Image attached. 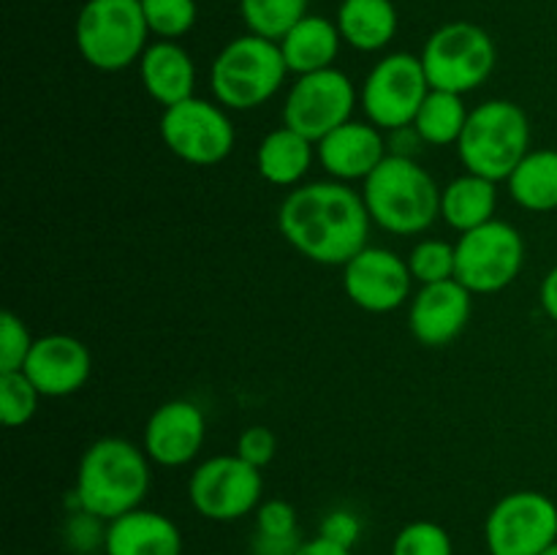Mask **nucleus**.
<instances>
[{
  "instance_id": "nucleus-1",
  "label": "nucleus",
  "mask_w": 557,
  "mask_h": 555,
  "mask_svg": "<svg viewBox=\"0 0 557 555\" xmlns=\"http://www.w3.org/2000/svg\"><path fill=\"white\" fill-rule=\"evenodd\" d=\"M370 221L362 194L341 180L297 185L277 210L286 243L305 259L326 267H346L368 248Z\"/></svg>"
},
{
  "instance_id": "nucleus-2",
  "label": "nucleus",
  "mask_w": 557,
  "mask_h": 555,
  "mask_svg": "<svg viewBox=\"0 0 557 555\" xmlns=\"http://www.w3.org/2000/svg\"><path fill=\"white\" fill-rule=\"evenodd\" d=\"M150 457L145 446L109 435L85 449L71 495L76 509L109 522L125 511L139 509L150 493Z\"/></svg>"
},
{
  "instance_id": "nucleus-3",
  "label": "nucleus",
  "mask_w": 557,
  "mask_h": 555,
  "mask_svg": "<svg viewBox=\"0 0 557 555\" xmlns=\"http://www.w3.org/2000/svg\"><path fill=\"white\" fill-rule=\"evenodd\" d=\"M362 199L370 218L400 237L424 232L441 215L438 183L408 156H386L364 180Z\"/></svg>"
},
{
  "instance_id": "nucleus-4",
  "label": "nucleus",
  "mask_w": 557,
  "mask_h": 555,
  "mask_svg": "<svg viewBox=\"0 0 557 555\" xmlns=\"http://www.w3.org/2000/svg\"><path fill=\"white\" fill-rule=\"evenodd\" d=\"M462 166L493 183L509 180L531 152V123L520 103L493 98L468 114L466 131L457 141Z\"/></svg>"
},
{
  "instance_id": "nucleus-5",
  "label": "nucleus",
  "mask_w": 557,
  "mask_h": 555,
  "mask_svg": "<svg viewBox=\"0 0 557 555\" xmlns=\"http://www.w3.org/2000/svg\"><path fill=\"white\" fill-rule=\"evenodd\" d=\"M286 74L281 44L248 33L228 41L212 60L210 90L223 109L250 112L277 96Z\"/></svg>"
},
{
  "instance_id": "nucleus-6",
  "label": "nucleus",
  "mask_w": 557,
  "mask_h": 555,
  "mask_svg": "<svg viewBox=\"0 0 557 555\" xmlns=\"http://www.w3.org/2000/svg\"><path fill=\"white\" fill-rule=\"evenodd\" d=\"M76 49L98 71H123L141 60L147 27L141 0H87L76 16Z\"/></svg>"
},
{
  "instance_id": "nucleus-7",
  "label": "nucleus",
  "mask_w": 557,
  "mask_h": 555,
  "mask_svg": "<svg viewBox=\"0 0 557 555\" xmlns=\"http://www.w3.org/2000/svg\"><path fill=\"white\" fill-rule=\"evenodd\" d=\"M419 58L433 90L466 96L490 79L498 52L484 27L473 22H449L428 38Z\"/></svg>"
},
{
  "instance_id": "nucleus-8",
  "label": "nucleus",
  "mask_w": 557,
  "mask_h": 555,
  "mask_svg": "<svg viewBox=\"0 0 557 555\" xmlns=\"http://www.w3.org/2000/svg\"><path fill=\"white\" fill-rule=\"evenodd\" d=\"M433 90L424 74L422 58L408 52H392L370 69L359 103L370 123L381 131H400L413 125L419 107Z\"/></svg>"
},
{
  "instance_id": "nucleus-9",
  "label": "nucleus",
  "mask_w": 557,
  "mask_h": 555,
  "mask_svg": "<svg viewBox=\"0 0 557 555\" xmlns=\"http://www.w3.org/2000/svg\"><path fill=\"white\" fill-rule=\"evenodd\" d=\"M457 281L471 294H495L517 281L525 264L522 234L506 221H490L457 239Z\"/></svg>"
},
{
  "instance_id": "nucleus-10",
  "label": "nucleus",
  "mask_w": 557,
  "mask_h": 555,
  "mask_svg": "<svg viewBox=\"0 0 557 555\" xmlns=\"http://www.w3.org/2000/svg\"><path fill=\"white\" fill-rule=\"evenodd\" d=\"M261 493H264L261 468L245 462L237 452L199 462L188 482L190 506L201 517L215 522H234L256 511Z\"/></svg>"
},
{
  "instance_id": "nucleus-11",
  "label": "nucleus",
  "mask_w": 557,
  "mask_h": 555,
  "mask_svg": "<svg viewBox=\"0 0 557 555\" xmlns=\"http://www.w3.org/2000/svg\"><path fill=\"white\" fill-rule=\"evenodd\" d=\"M490 555H542L557 542V504L539 490H515L484 520Z\"/></svg>"
},
{
  "instance_id": "nucleus-12",
  "label": "nucleus",
  "mask_w": 557,
  "mask_h": 555,
  "mask_svg": "<svg viewBox=\"0 0 557 555\" xmlns=\"http://www.w3.org/2000/svg\"><path fill=\"white\" fill-rule=\"evenodd\" d=\"M357 101L359 92L354 82L335 65L297 76L283 101V125L319 145L326 134L351 120Z\"/></svg>"
},
{
  "instance_id": "nucleus-13",
  "label": "nucleus",
  "mask_w": 557,
  "mask_h": 555,
  "mask_svg": "<svg viewBox=\"0 0 557 555\" xmlns=\"http://www.w3.org/2000/svg\"><path fill=\"white\" fill-rule=\"evenodd\" d=\"M161 139L172 156L194 166H215L234 150V125L221 103L188 98L163 109Z\"/></svg>"
},
{
  "instance_id": "nucleus-14",
  "label": "nucleus",
  "mask_w": 557,
  "mask_h": 555,
  "mask_svg": "<svg viewBox=\"0 0 557 555\" xmlns=\"http://www.w3.org/2000/svg\"><path fill=\"white\" fill-rule=\"evenodd\" d=\"M413 275L408 259L395 250L368 245L343 267V288L357 308L368 313H389L411 297Z\"/></svg>"
},
{
  "instance_id": "nucleus-15",
  "label": "nucleus",
  "mask_w": 557,
  "mask_h": 555,
  "mask_svg": "<svg viewBox=\"0 0 557 555\" xmlns=\"http://www.w3.org/2000/svg\"><path fill=\"white\" fill-rule=\"evenodd\" d=\"M90 370L92 357L85 343L74 335L52 332L36 337L22 373L44 397H69L87 384Z\"/></svg>"
},
{
  "instance_id": "nucleus-16",
  "label": "nucleus",
  "mask_w": 557,
  "mask_h": 555,
  "mask_svg": "<svg viewBox=\"0 0 557 555\" xmlns=\"http://www.w3.org/2000/svg\"><path fill=\"white\" fill-rule=\"evenodd\" d=\"M207 435L205 411L194 400H169L145 424V452L163 468L188 466L201 452Z\"/></svg>"
},
{
  "instance_id": "nucleus-17",
  "label": "nucleus",
  "mask_w": 557,
  "mask_h": 555,
  "mask_svg": "<svg viewBox=\"0 0 557 555\" xmlns=\"http://www.w3.org/2000/svg\"><path fill=\"white\" fill-rule=\"evenodd\" d=\"M471 321V292L460 281H441L413 294L408 326L422 346H449Z\"/></svg>"
},
{
  "instance_id": "nucleus-18",
  "label": "nucleus",
  "mask_w": 557,
  "mask_h": 555,
  "mask_svg": "<svg viewBox=\"0 0 557 555\" xmlns=\"http://www.w3.org/2000/svg\"><path fill=\"white\" fill-rule=\"evenodd\" d=\"M315 158L332 180H368L386 158L384 136L373 123L348 120L315 145Z\"/></svg>"
},
{
  "instance_id": "nucleus-19",
  "label": "nucleus",
  "mask_w": 557,
  "mask_h": 555,
  "mask_svg": "<svg viewBox=\"0 0 557 555\" xmlns=\"http://www.w3.org/2000/svg\"><path fill=\"white\" fill-rule=\"evenodd\" d=\"M107 555H183V533L172 517L152 509H134L109 520Z\"/></svg>"
},
{
  "instance_id": "nucleus-20",
  "label": "nucleus",
  "mask_w": 557,
  "mask_h": 555,
  "mask_svg": "<svg viewBox=\"0 0 557 555\" xmlns=\"http://www.w3.org/2000/svg\"><path fill=\"white\" fill-rule=\"evenodd\" d=\"M139 76L147 96L163 109L194 98L196 65L177 41H156L139 60Z\"/></svg>"
},
{
  "instance_id": "nucleus-21",
  "label": "nucleus",
  "mask_w": 557,
  "mask_h": 555,
  "mask_svg": "<svg viewBox=\"0 0 557 555\" xmlns=\"http://www.w3.org/2000/svg\"><path fill=\"white\" fill-rule=\"evenodd\" d=\"M341 41L343 36L337 30V22L308 14L277 44H281V52L288 71H294L297 76H305L332 69L337 52H341Z\"/></svg>"
},
{
  "instance_id": "nucleus-22",
  "label": "nucleus",
  "mask_w": 557,
  "mask_h": 555,
  "mask_svg": "<svg viewBox=\"0 0 557 555\" xmlns=\"http://www.w3.org/2000/svg\"><path fill=\"white\" fill-rule=\"evenodd\" d=\"M315 158V145L297 134L288 125L270 131L261 139L259 152H256V169L261 177L277 188H297L310 172Z\"/></svg>"
},
{
  "instance_id": "nucleus-23",
  "label": "nucleus",
  "mask_w": 557,
  "mask_h": 555,
  "mask_svg": "<svg viewBox=\"0 0 557 555\" xmlns=\"http://www.w3.org/2000/svg\"><path fill=\"white\" fill-rule=\"evenodd\" d=\"M495 207H498V188L493 180L479 174L468 172L441 188V218L460 234L493 221Z\"/></svg>"
},
{
  "instance_id": "nucleus-24",
  "label": "nucleus",
  "mask_w": 557,
  "mask_h": 555,
  "mask_svg": "<svg viewBox=\"0 0 557 555\" xmlns=\"http://www.w3.org/2000/svg\"><path fill=\"white\" fill-rule=\"evenodd\" d=\"M337 30L359 52H379L395 38L397 9L392 0H343Z\"/></svg>"
},
{
  "instance_id": "nucleus-25",
  "label": "nucleus",
  "mask_w": 557,
  "mask_h": 555,
  "mask_svg": "<svg viewBox=\"0 0 557 555\" xmlns=\"http://www.w3.org/2000/svg\"><path fill=\"white\" fill-rule=\"evenodd\" d=\"M506 183L511 199L525 210H557V150H531Z\"/></svg>"
},
{
  "instance_id": "nucleus-26",
  "label": "nucleus",
  "mask_w": 557,
  "mask_h": 555,
  "mask_svg": "<svg viewBox=\"0 0 557 555\" xmlns=\"http://www.w3.org/2000/svg\"><path fill=\"white\" fill-rule=\"evenodd\" d=\"M468 109L462 103V96L446 90H430L424 103L419 107L417 118H413V131L419 139L428 141L433 147H449L457 145L466 131Z\"/></svg>"
},
{
  "instance_id": "nucleus-27",
  "label": "nucleus",
  "mask_w": 557,
  "mask_h": 555,
  "mask_svg": "<svg viewBox=\"0 0 557 555\" xmlns=\"http://www.w3.org/2000/svg\"><path fill=\"white\" fill-rule=\"evenodd\" d=\"M239 11L253 36L281 41L299 20L308 16V0H239Z\"/></svg>"
},
{
  "instance_id": "nucleus-28",
  "label": "nucleus",
  "mask_w": 557,
  "mask_h": 555,
  "mask_svg": "<svg viewBox=\"0 0 557 555\" xmlns=\"http://www.w3.org/2000/svg\"><path fill=\"white\" fill-rule=\"evenodd\" d=\"M408 270L413 281L430 286V283L455 281L457 275V248L446 239H422L408 254Z\"/></svg>"
},
{
  "instance_id": "nucleus-29",
  "label": "nucleus",
  "mask_w": 557,
  "mask_h": 555,
  "mask_svg": "<svg viewBox=\"0 0 557 555\" xmlns=\"http://www.w3.org/2000/svg\"><path fill=\"white\" fill-rule=\"evenodd\" d=\"M41 392L36 390L30 379L22 370L14 373H0V419L5 428H22L30 422L38 411Z\"/></svg>"
},
{
  "instance_id": "nucleus-30",
  "label": "nucleus",
  "mask_w": 557,
  "mask_h": 555,
  "mask_svg": "<svg viewBox=\"0 0 557 555\" xmlns=\"http://www.w3.org/2000/svg\"><path fill=\"white\" fill-rule=\"evenodd\" d=\"M150 33L161 41H177L196 25V0H141Z\"/></svg>"
},
{
  "instance_id": "nucleus-31",
  "label": "nucleus",
  "mask_w": 557,
  "mask_h": 555,
  "mask_svg": "<svg viewBox=\"0 0 557 555\" xmlns=\"http://www.w3.org/2000/svg\"><path fill=\"white\" fill-rule=\"evenodd\" d=\"M392 555H455V542L438 522L413 520L400 528L392 542Z\"/></svg>"
},
{
  "instance_id": "nucleus-32",
  "label": "nucleus",
  "mask_w": 557,
  "mask_h": 555,
  "mask_svg": "<svg viewBox=\"0 0 557 555\" xmlns=\"http://www.w3.org/2000/svg\"><path fill=\"white\" fill-rule=\"evenodd\" d=\"M33 343L36 337H30L25 321L5 310L0 316V373H14V370L25 368Z\"/></svg>"
},
{
  "instance_id": "nucleus-33",
  "label": "nucleus",
  "mask_w": 557,
  "mask_h": 555,
  "mask_svg": "<svg viewBox=\"0 0 557 555\" xmlns=\"http://www.w3.org/2000/svg\"><path fill=\"white\" fill-rule=\"evenodd\" d=\"M107 520L85 509H76L71 520L65 522V542L76 553H96V550H103V544H107Z\"/></svg>"
},
{
  "instance_id": "nucleus-34",
  "label": "nucleus",
  "mask_w": 557,
  "mask_h": 555,
  "mask_svg": "<svg viewBox=\"0 0 557 555\" xmlns=\"http://www.w3.org/2000/svg\"><path fill=\"white\" fill-rule=\"evenodd\" d=\"M256 533L264 536H297V509L283 498L261 501L256 509Z\"/></svg>"
},
{
  "instance_id": "nucleus-35",
  "label": "nucleus",
  "mask_w": 557,
  "mask_h": 555,
  "mask_svg": "<svg viewBox=\"0 0 557 555\" xmlns=\"http://www.w3.org/2000/svg\"><path fill=\"white\" fill-rule=\"evenodd\" d=\"M275 452H277V439L270 428H264V424H253V428L239 433L237 455L243 457L245 462H250V466L256 468L270 466Z\"/></svg>"
},
{
  "instance_id": "nucleus-36",
  "label": "nucleus",
  "mask_w": 557,
  "mask_h": 555,
  "mask_svg": "<svg viewBox=\"0 0 557 555\" xmlns=\"http://www.w3.org/2000/svg\"><path fill=\"white\" fill-rule=\"evenodd\" d=\"M359 533H362V522H359V517L348 509L330 511V515L321 520V528H319V536L330 539V542L341 544V547H348V550L359 542Z\"/></svg>"
},
{
  "instance_id": "nucleus-37",
  "label": "nucleus",
  "mask_w": 557,
  "mask_h": 555,
  "mask_svg": "<svg viewBox=\"0 0 557 555\" xmlns=\"http://www.w3.org/2000/svg\"><path fill=\"white\" fill-rule=\"evenodd\" d=\"M302 547L297 536H264V533H256L250 550L253 555H297V550Z\"/></svg>"
},
{
  "instance_id": "nucleus-38",
  "label": "nucleus",
  "mask_w": 557,
  "mask_h": 555,
  "mask_svg": "<svg viewBox=\"0 0 557 555\" xmlns=\"http://www.w3.org/2000/svg\"><path fill=\"white\" fill-rule=\"evenodd\" d=\"M297 555H354L348 547H341V544L330 542L324 536H315L302 542V547L297 550Z\"/></svg>"
},
{
  "instance_id": "nucleus-39",
  "label": "nucleus",
  "mask_w": 557,
  "mask_h": 555,
  "mask_svg": "<svg viewBox=\"0 0 557 555\" xmlns=\"http://www.w3.org/2000/svg\"><path fill=\"white\" fill-rule=\"evenodd\" d=\"M542 308L544 313L557 324V264L547 272V278L542 281Z\"/></svg>"
},
{
  "instance_id": "nucleus-40",
  "label": "nucleus",
  "mask_w": 557,
  "mask_h": 555,
  "mask_svg": "<svg viewBox=\"0 0 557 555\" xmlns=\"http://www.w3.org/2000/svg\"><path fill=\"white\" fill-rule=\"evenodd\" d=\"M542 555H557V542H553V544H549V547L547 550H544V553Z\"/></svg>"
}]
</instances>
